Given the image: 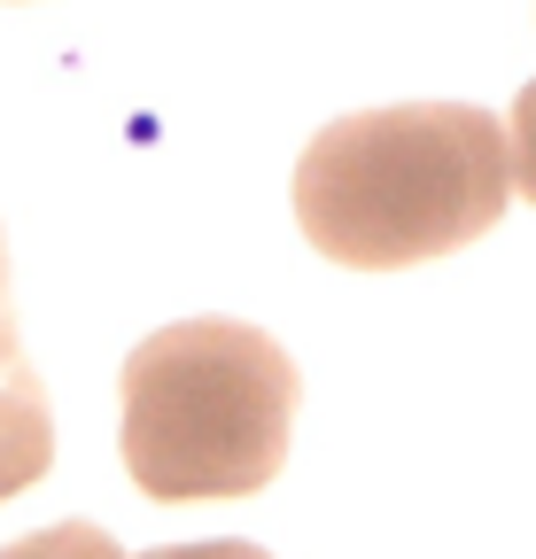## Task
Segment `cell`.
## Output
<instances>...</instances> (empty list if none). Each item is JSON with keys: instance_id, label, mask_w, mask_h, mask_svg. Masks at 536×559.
<instances>
[{"instance_id": "obj_1", "label": "cell", "mask_w": 536, "mask_h": 559, "mask_svg": "<svg viewBox=\"0 0 536 559\" xmlns=\"http://www.w3.org/2000/svg\"><path fill=\"white\" fill-rule=\"evenodd\" d=\"M296 226L350 272H405L483 241L513 194V140L475 102H396L319 124L296 156Z\"/></svg>"}, {"instance_id": "obj_2", "label": "cell", "mask_w": 536, "mask_h": 559, "mask_svg": "<svg viewBox=\"0 0 536 559\" xmlns=\"http://www.w3.org/2000/svg\"><path fill=\"white\" fill-rule=\"evenodd\" d=\"M124 389V474L156 506L257 498L288 466L296 428V358L241 319L156 326L117 373Z\"/></svg>"}, {"instance_id": "obj_3", "label": "cell", "mask_w": 536, "mask_h": 559, "mask_svg": "<svg viewBox=\"0 0 536 559\" xmlns=\"http://www.w3.org/2000/svg\"><path fill=\"white\" fill-rule=\"evenodd\" d=\"M55 466V419H47V389L39 373L24 366L16 349V319L0 304V506L32 489L39 474Z\"/></svg>"}, {"instance_id": "obj_4", "label": "cell", "mask_w": 536, "mask_h": 559, "mask_svg": "<svg viewBox=\"0 0 536 559\" xmlns=\"http://www.w3.org/2000/svg\"><path fill=\"white\" fill-rule=\"evenodd\" d=\"M0 559H124L109 528L94 521H55L39 536H16V544H0Z\"/></svg>"}, {"instance_id": "obj_5", "label": "cell", "mask_w": 536, "mask_h": 559, "mask_svg": "<svg viewBox=\"0 0 536 559\" xmlns=\"http://www.w3.org/2000/svg\"><path fill=\"white\" fill-rule=\"evenodd\" d=\"M513 187L536 202V79H528L521 102H513Z\"/></svg>"}, {"instance_id": "obj_6", "label": "cell", "mask_w": 536, "mask_h": 559, "mask_svg": "<svg viewBox=\"0 0 536 559\" xmlns=\"http://www.w3.org/2000/svg\"><path fill=\"white\" fill-rule=\"evenodd\" d=\"M141 559H273V551H257L241 536H211V544H164V551H141Z\"/></svg>"}, {"instance_id": "obj_7", "label": "cell", "mask_w": 536, "mask_h": 559, "mask_svg": "<svg viewBox=\"0 0 536 559\" xmlns=\"http://www.w3.org/2000/svg\"><path fill=\"white\" fill-rule=\"evenodd\" d=\"M0 304H9V241H0Z\"/></svg>"}]
</instances>
